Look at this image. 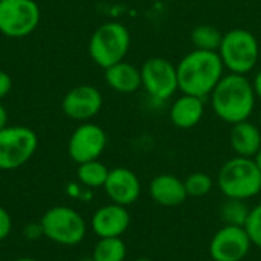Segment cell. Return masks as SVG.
Masks as SVG:
<instances>
[{"instance_id":"obj_19","label":"cell","mask_w":261,"mask_h":261,"mask_svg":"<svg viewBox=\"0 0 261 261\" xmlns=\"http://www.w3.org/2000/svg\"><path fill=\"white\" fill-rule=\"evenodd\" d=\"M127 257V246L121 237L99 239L93 248V261H124Z\"/></svg>"},{"instance_id":"obj_31","label":"cell","mask_w":261,"mask_h":261,"mask_svg":"<svg viewBox=\"0 0 261 261\" xmlns=\"http://www.w3.org/2000/svg\"><path fill=\"white\" fill-rule=\"evenodd\" d=\"M14 261H38V260L31 258V257H21V258H17V260H14Z\"/></svg>"},{"instance_id":"obj_6","label":"cell","mask_w":261,"mask_h":261,"mask_svg":"<svg viewBox=\"0 0 261 261\" xmlns=\"http://www.w3.org/2000/svg\"><path fill=\"white\" fill-rule=\"evenodd\" d=\"M40 225L44 237L63 246H75L81 243L87 232L84 217L69 206H54L47 210L43 214Z\"/></svg>"},{"instance_id":"obj_4","label":"cell","mask_w":261,"mask_h":261,"mask_svg":"<svg viewBox=\"0 0 261 261\" xmlns=\"http://www.w3.org/2000/svg\"><path fill=\"white\" fill-rule=\"evenodd\" d=\"M217 52L229 73L248 75L258 63L260 44L251 31L237 28L223 34L222 44Z\"/></svg>"},{"instance_id":"obj_21","label":"cell","mask_w":261,"mask_h":261,"mask_svg":"<svg viewBox=\"0 0 261 261\" xmlns=\"http://www.w3.org/2000/svg\"><path fill=\"white\" fill-rule=\"evenodd\" d=\"M249 206L245 203V200L237 199H226L219 208V217L223 222V225L229 226H245L249 217Z\"/></svg>"},{"instance_id":"obj_29","label":"cell","mask_w":261,"mask_h":261,"mask_svg":"<svg viewBox=\"0 0 261 261\" xmlns=\"http://www.w3.org/2000/svg\"><path fill=\"white\" fill-rule=\"evenodd\" d=\"M5 127H8V112L3 104H0V130Z\"/></svg>"},{"instance_id":"obj_9","label":"cell","mask_w":261,"mask_h":261,"mask_svg":"<svg viewBox=\"0 0 261 261\" xmlns=\"http://www.w3.org/2000/svg\"><path fill=\"white\" fill-rule=\"evenodd\" d=\"M142 89L156 101H167L179 90L176 66L164 57H151L141 67Z\"/></svg>"},{"instance_id":"obj_30","label":"cell","mask_w":261,"mask_h":261,"mask_svg":"<svg viewBox=\"0 0 261 261\" xmlns=\"http://www.w3.org/2000/svg\"><path fill=\"white\" fill-rule=\"evenodd\" d=\"M254 161H255V164H257V167H258V170L261 171V148L258 150V153L254 156Z\"/></svg>"},{"instance_id":"obj_15","label":"cell","mask_w":261,"mask_h":261,"mask_svg":"<svg viewBox=\"0 0 261 261\" xmlns=\"http://www.w3.org/2000/svg\"><path fill=\"white\" fill-rule=\"evenodd\" d=\"M148 193L158 205L165 208L180 206L188 197L184 180L168 173L153 177L148 187Z\"/></svg>"},{"instance_id":"obj_32","label":"cell","mask_w":261,"mask_h":261,"mask_svg":"<svg viewBox=\"0 0 261 261\" xmlns=\"http://www.w3.org/2000/svg\"><path fill=\"white\" fill-rule=\"evenodd\" d=\"M135 261H153V260H150V258H136Z\"/></svg>"},{"instance_id":"obj_28","label":"cell","mask_w":261,"mask_h":261,"mask_svg":"<svg viewBox=\"0 0 261 261\" xmlns=\"http://www.w3.org/2000/svg\"><path fill=\"white\" fill-rule=\"evenodd\" d=\"M252 86H254V92L257 95V99H261V69L255 73V76L252 80Z\"/></svg>"},{"instance_id":"obj_11","label":"cell","mask_w":261,"mask_h":261,"mask_svg":"<svg viewBox=\"0 0 261 261\" xmlns=\"http://www.w3.org/2000/svg\"><path fill=\"white\" fill-rule=\"evenodd\" d=\"M106 147H107L106 132L93 122H84L78 125L72 133L67 144V153L70 159L80 165L84 162L99 159Z\"/></svg>"},{"instance_id":"obj_20","label":"cell","mask_w":261,"mask_h":261,"mask_svg":"<svg viewBox=\"0 0 261 261\" xmlns=\"http://www.w3.org/2000/svg\"><path fill=\"white\" fill-rule=\"evenodd\" d=\"M109 171L110 170L96 159L80 164L76 170V177L87 188H102L107 180Z\"/></svg>"},{"instance_id":"obj_24","label":"cell","mask_w":261,"mask_h":261,"mask_svg":"<svg viewBox=\"0 0 261 261\" xmlns=\"http://www.w3.org/2000/svg\"><path fill=\"white\" fill-rule=\"evenodd\" d=\"M245 229H246L252 245H255L257 248L261 249V203L251 210L248 222L245 225Z\"/></svg>"},{"instance_id":"obj_25","label":"cell","mask_w":261,"mask_h":261,"mask_svg":"<svg viewBox=\"0 0 261 261\" xmlns=\"http://www.w3.org/2000/svg\"><path fill=\"white\" fill-rule=\"evenodd\" d=\"M11 229H12L11 216L3 206H0V242L8 239V236L11 234Z\"/></svg>"},{"instance_id":"obj_2","label":"cell","mask_w":261,"mask_h":261,"mask_svg":"<svg viewBox=\"0 0 261 261\" xmlns=\"http://www.w3.org/2000/svg\"><path fill=\"white\" fill-rule=\"evenodd\" d=\"M179 90L205 99L225 75V66L219 52L194 49L182 57L176 66Z\"/></svg>"},{"instance_id":"obj_17","label":"cell","mask_w":261,"mask_h":261,"mask_svg":"<svg viewBox=\"0 0 261 261\" xmlns=\"http://www.w3.org/2000/svg\"><path fill=\"white\" fill-rule=\"evenodd\" d=\"M229 144L236 156L254 159V156L261 148L260 127L249 119L234 124L229 133Z\"/></svg>"},{"instance_id":"obj_18","label":"cell","mask_w":261,"mask_h":261,"mask_svg":"<svg viewBox=\"0 0 261 261\" xmlns=\"http://www.w3.org/2000/svg\"><path fill=\"white\" fill-rule=\"evenodd\" d=\"M106 73V83L119 93H135L142 87V78H141V69L136 66L119 61L107 69H104Z\"/></svg>"},{"instance_id":"obj_8","label":"cell","mask_w":261,"mask_h":261,"mask_svg":"<svg viewBox=\"0 0 261 261\" xmlns=\"http://www.w3.org/2000/svg\"><path fill=\"white\" fill-rule=\"evenodd\" d=\"M40 17L35 0H0V32L5 37L23 38L32 34Z\"/></svg>"},{"instance_id":"obj_14","label":"cell","mask_w":261,"mask_h":261,"mask_svg":"<svg viewBox=\"0 0 261 261\" xmlns=\"http://www.w3.org/2000/svg\"><path fill=\"white\" fill-rule=\"evenodd\" d=\"M90 226L99 239L121 237L130 226V214L127 206L112 202L98 208L92 216Z\"/></svg>"},{"instance_id":"obj_26","label":"cell","mask_w":261,"mask_h":261,"mask_svg":"<svg viewBox=\"0 0 261 261\" xmlns=\"http://www.w3.org/2000/svg\"><path fill=\"white\" fill-rule=\"evenodd\" d=\"M24 236L28 240H38L40 237L44 236V232H43V228L40 223H29L24 228Z\"/></svg>"},{"instance_id":"obj_35","label":"cell","mask_w":261,"mask_h":261,"mask_svg":"<svg viewBox=\"0 0 261 261\" xmlns=\"http://www.w3.org/2000/svg\"><path fill=\"white\" fill-rule=\"evenodd\" d=\"M167 2H174V0H167Z\"/></svg>"},{"instance_id":"obj_12","label":"cell","mask_w":261,"mask_h":261,"mask_svg":"<svg viewBox=\"0 0 261 261\" xmlns=\"http://www.w3.org/2000/svg\"><path fill=\"white\" fill-rule=\"evenodd\" d=\"M61 107L66 116L70 119L89 121L101 112L102 95L96 87L90 84H81L66 93Z\"/></svg>"},{"instance_id":"obj_27","label":"cell","mask_w":261,"mask_h":261,"mask_svg":"<svg viewBox=\"0 0 261 261\" xmlns=\"http://www.w3.org/2000/svg\"><path fill=\"white\" fill-rule=\"evenodd\" d=\"M11 89H12V80H11V76L6 72L0 70V99H3L11 92Z\"/></svg>"},{"instance_id":"obj_33","label":"cell","mask_w":261,"mask_h":261,"mask_svg":"<svg viewBox=\"0 0 261 261\" xmlns=\"http://www.w3.org/2000/svg\"><path fill=\"white\" fill-rule=\"evenodd\" d=\"M81 261H93V258H92V257H89V258H86V260H81Z\"/></svg>"},{"instance_id":"obj_13","label":"cell","mask_w":261,"mask_h":261,"mask_svg":"<svg viewBox=\"0 0 261 261\" xmlns=\"http://www.w3.org/2000/svg\"><path fill=\"white\" fill-rule=\"evenodd\" d=\"M104 191L113 203L130 206L141 196V180L135 171L118 167L109 171L107 180L104 184Z\"/></svg>"},{"instance_id":"obj_16","label":"cell","mask_w":261,"mask_h":261,"mask_svg":"<svg viewBox=\"0 0 261 261\" xmlns=\"http://www.w3.org/2000/svg\"><path fill=\"white\" fill-rule=\"evenodd\" d=\"M170 121L174 127L188 130L200 124L205 115V101L199 96L182 93L170 107Z\"/></svg>"},{"instance_id":"obj_5","label":"cell","mask_w":261,"mask_h":261,"mask_svg":"<svg viewBox=\"0 0 261 261\" xmlns=\"http://www.w3.org/2000/svg\"><path fill=\"white\" fill-rule=\"evenodd\" d=\"M130 32L119 21H107L95 29L89 40V55L93 63L107 69L124 61L130 49Z\"/></svg>"},{"instance_id":"obj_23","label":"cell","mask_w":261,"mask_h":261,"mask_svg":"<svg viewBox=\"0 0 261 261\" xmlns=\"http://www.w3.org/2000/svg\"><path fill=\"white\" fill-rule=\"evenodd\" d=\"M184 184H185L187 194L191 196V197H203V196L210 194L213 187H214L213 177L208 173H203V171L191 173L184 180Z\"/></svg>"},{"instance_id":"obj_34","label":"cell","mask_w":261,"mask_h":261,"mask_svg":"<svg viewBox=\"0 0 261 261\" xmlns=\"http://www.w3.org/2000/svg\"><path fill=\"white\" fill-rule=\"evenodd\" d=\"M260 125H261V112H260Z\"/></svg>"},{"instance_id":"obj_10","label":"cell","mask_w":261,"mask_h":261,"mask_svg":"<svg viewBox=\"0 0 261 261\" xmlns=\"http://www.w3.org/2000/svg\"><path fill=\"white\" fill-rule=\"evenodd\" d=\"M252 248L245 226H222L211 239L210 255L214 261H243Z\"/></svg>"},{"instance_id":"obj_3","label":"cell","mask_w":261,"mask_h":261,"mask_svg":"<svg viewBox=\"0 0 261 261\" xmlns=\"http://www.w3.org/2000/svg\"><path fill=\"white\" fill-rule=\"evenodd\" d=\"M217 187L226 199H254L261 194V171L252 158L234 156L220 167Z\"/></svg>"},{"instance_id":"obj_22","label":"cell","mask_w":261,"mask_h":261,"mask_svg":"<svg viewBox=\"0 0 261 261\" xmlns=\"http://www.w3.org/2000/svg\"><path fill=\"white\" fill-rule=\"evenodd\" d=\"M223 34L211 24H199L191 32V43L196 49L217 52L222 44Z\"/></svg>"},{"instance_id":"obj_1","label":"cell","mask_w":261,"mask_h":261,"mask_svg":"<svg viewBox=\"0 0 261 261\" xmlns=\"http://www.w3.org/2000/svg\"><path fill=\"white\" fill-rule=\"evenodd\" d=\"M210 98L216 116L231 125L248 121L257 104L252 81L239 73H225Z\"/></svg>"},{"instance_id":"obj_7","label":"cell","mask_w":261,"mask_h":261,"mask_svg":"<svg viewBox=\"0 0 261 261\" xmlns=\"http://www.w3.org/2000/svg\"><path fill=\"white\" fill-rule=\"evenodd\" d=\"M35 132L23 125H8L0 130V170L11 171L23 167L37 151Z\"/></svg>"}]
</instances>
